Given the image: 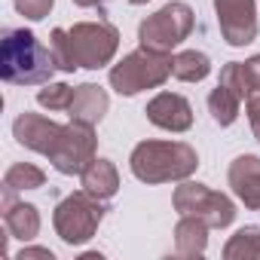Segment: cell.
<instances>
[{
	"label": "cell",
	"mask_w": 260,
	"mask_h": 260,
	"mask_svg": "<svg viewBox=\"0 0 260 260\" xmlns=\"http://www.w3.org/2000/svg\"><path fill=\"white\" fill-rule=\"evenodd\" d=\"M242 95L233 92L226 83H217V89H211L208 95V110H211V119L217 125H233L236 116H239V107H242Z\"/></svg>",
	"instance_id": "18"
},
{
	"label": "cell",
	"mask_w": 260,
	"mask_h": 260,
	"mask_svg": "<svg viewBox=\"0 0 260 260\" xmlns=\"http://www.w3.org/2000/svg\"><path fill=\"white\" fill-rule=\"evenodd\" d=\"M80 184H83L86 193H92L95 199L107 202V199H113L116 190H119V172H116V166H113L110 159H98V156H95V162L80 175Z\"/></svg>",
	"instance_id": "15"
},
{
	"label": "cell",
	"mask_w": 260,
	"mask_h": 260,
	"mask_svg": "<svg viewBox=\"0 0 260 260\" xmlns=\"http://www.w3.org/2000/svg\"><path fill=\"white\" fill-rule=\"evenodd\" d=\"M226 260H254L260 257V226H242L230 242L223 245Z\"/></svg>",
	"instance_id": "19"
},
{
	"label": "cell",
	"mask_w": 260,
	"mask_h": 260,
	"mask_svg": "<svg viewBox=\"0 0 260 260\" xmlns=\"http://www.w3.org/2000/svg\"><path fill=\"white\" fill-rule=\"evenodd\" d=\"M169 77H172V52H153L141 46L110 68V89L132 98L144 89H159Z\"/></svg>",
	"instance_id": "4"
},
{
	"label": "cell",
	"mask_w": 260,
	"mask_h": 260,
	"mask_svg": "<svg viewBox=\"0 0 260 260\" xmlns=\"http://www.w3.org/2000/svg\"><path fill=\"white\" fill-rule=\"evenodd\" d=\"M245 110H248L251 132H254V138L260 141V92H254V95H248V98H245Z\"/></svg>",
	"instance_id": "24"
},
{
	"label": "cell",
	"mask_w": 260,
	"mask_h": 260,
	"mask_svg": "<svg viewBox=\"0 0 260 260\" xmlns=\"http://www.w3.org/2000/svg\"><path fill=\"white\" fill-rule=\"evenodd\" d=\"M52 49H46L34 31L13 28L0 40V77L13 86H43L55 74Z\"/></svg>",
	"instance_id": "2"
},
{
	"label": "cell",
	"mask_w": 260,
	"mask_h": 260,
	"mask_svg": "<svg viewBox=\"0 0 260 260\" xmlns=\"http://www.w3.org/2000/svg\"><path fill=\"white\" fill-rule=\"evenodd\" d=\"M95 125L86 122H68L61 125V132L55 138V144L49 147L46 159L52 162L55 172L61 175H83L92 162H95V150H98V138L92 132Z\"/></svg>",
	"instance_id": "8"
},
{
	"label": "cell",
	"mask_w": 260,
	"mask_h": 260,
	"mask_svg": "<svg viewBox=\"0 0 260 260\" xmlns=\"http://www.w3.org/2000/svg\"><path fill=\"white\" fill-rule=\"evenodd\" d=\"M104 211L107 208H104L101 199H95L92 193L80 190V193L64 196L55 205L52 226H55V233H58V239L64 245H86L98 233V226L104 220Z\"/></svg>",
	"instance_id": "6"
},
{
	"label": "cell",
	"mask_w": 260,
	"mask_h": 260,
	"mask_svg": "<svg viewBox=\"0 0 260 260\" xmlns=\"http://www.w3.org/2000/svg\"><path fill=\"white\" fill-rule=\"evenodd\" d=\"M46 184V175L43 169L31 166V162H16L7 169L4 175V190H13V193H22V190H40Z\"/></svg>",
	"instance_id": "20"
},
{
	"label": "cell",
	"mask_w": 260,
	"mask_h": 260,
	"mask_svg": "<svg viewBox=\"0 0 260 260\" xmlns=\"http://www.w3.org/2000/svg\"><path fill=\"white\" fill-rule=\"evenodd\" d=\"M193 25H196L193 7L184 0H172L138 25V43L153 52H172L193 34Z\"/></svg>",
	"instance_id": "5"
},
{
	"label": "cell",
	"mask_w": 260,
	"mask_h": 260,
	"mask_svg": "<svg viewBox=\"0 0 260 260\" xmlns=\"http://www.w3.org/2000/svg\"><path fill=\"white\" fill-rule=\"evenodd\" d=\"M52 4H55V0H16V13L31 19V22H40V19L49 16Z\"/></svg>",
	"instance_id": "22"
},
{
	"label": "cell",
	"mask_w": 260,
	"mask_h": 260,
	"mask_svg": "<svg viewBox=\"0 0 260 260\" xmlns=\"http://www.w3.org/2000/svg\"><path fill=\"white\" fill-rule=\"evenodd\" d=\"M28 257H43V260H55V254L49 248H22L19 260H28Z\"/></svg>",
	"instance_id": "25"
},
{
	"label": "cell",
	"mask_w": 260,
	"mask_h": 260,
	"mask_svg": "<svg viewBox=\"0 0 260 260\" xmlns=\"http://www.w3.org/2000/svg\"><path fill=\"white\" fill-rule=\"evenodd\" d=\"M175 211L178 214H193L199 220H205L211 230H226L236 220V202L226 193H217L205 184L196 181H181V187L175 190Z\"/></svg>",
	"instance_id": "7"
},
{
	"label": "cell",
	"mask_w": 260,
	"mask_h": 260,
	"mask_svg": "<svg viewBox=\"0 0 260 260\" xmlns=\"http://www.w3.org/2000/svg\"><path fill=\"white\" fill-rule=\"evenodd\" d=\"M214 13L230 46H248L257 40V0H214Z\"/></svg>",
	"instance_id": "9"
},
{
	"label": "cell",
	"mask_w": 260,
	"mask_h": 260,
	"mask_svg": "<svg viewBox=\"0 0 260 260\" xmlns=\"http://www.w3.org/2000/svg\"><path fill=\"white\" fill-rule=\"evenodd\" d=\"M208 223L193 217V214H181L178 226H175V251L181 257H202L208 248Z\"/></svg>",
	"instance_id": "16"
},
{
	"label": "cell",
	"mask_w": 260,
	"mask_h": 260,
	"mask_svg": "<svg viewBox=\"0 0 260 260\" xmlns=\"http://www.w3.org/2000/svg\"><path fill=\"white\" fill-rule=\"evenodd\" d=\"M74 101V86L68 83H43V89L37 92V104L46 110H68Z\"/></svg>",
	"instance_id": "21"
},
{
	"label": "cell",
	"mask_w": 260,
	"mask_h": 260,
	"mask_svg": "<svg viewBox=\"0 0 260 260\" xmlns=\"http://www.w3.org/2000/svg\"><path fill=\"white\" fill-rule=\"evenodd\" d=\"M49 49H52L55 68L64 74H74L77 68L98 71L113 61L119 49V31L107 19L77 22L74 28H52Z\"/></svg>",
	"instance_id": "1"
},
{
	"label": "cell",
	"mask_w": 260,
	"mask_h": 260,
	"mask_svg": "<svg viewBox=\"0 0 260 260\" xmlns=\"http://www.w3.org/2000/svg\"><path fill=\"white\" fill-rule=\"evenodd\" d=\"M58 132H61L58 122H52L49 116H40V113H28V110L19 113L16 122H13V135H16V141H19L22 147H28V150L40 153V156L49 153V147L55 144Z\"/></svg>",
	"instance_id": "11"
},
{
	"label": "cell",
	"mask_w": 260,
	"mask_h": 260,
	"mask_svg": "<svg viewBox=\"0 0 260 260\" xmlns=\"http://www.w3.org/2000/svg\"><path fill=\"white\" fill-rule=\"evenodd\" d=\"M242 71H245V86H248V95L260 92V55H251L248 61H242Z\"/></svg>",
	"instance_id": "23"
},
{
	"label": "cell",
	"mask_w": 260,
	"mask_h": 260,
	"mask_svg": "<svg viewBox=\"0 0 260 260\" xmlns=\"http://www.w3.org/2000/svg\"><path fill=\"white\" fill-rule=\"evenodd\" d=\"M4 226L13 239L31 242L40 233V211L31 202H16L13 190H4Z\"/></svg>",
	"instance_id": "13"
},
{
	"label": "cell",
	"mask_w": 260,
	"mask_h": 260,
	"mask_svg": "<svg viewBox=\"0 0 260 260\" xmlns=\"http://www.w3.org/2000/svg\"><path fill=\"white\" fill-rule=\"evenodd\" d=\"M107 107H110L107 92H104L101 86H95V83H83V86L74 89V101H71V107H68V116H71L74 122L98 125V122L104 119Z\"/></svg>",
	"instance_id": "14"
},
{
	"label": "cell",
	"mask_w": 260,
	"mask_h": 260,
	"mask_svg": "<svg viewBox=\"0 0 260 260\" xmlns=\"http://www.w3.org/2000/svg\"><path fill=\"white\" fill-rule=\"evenodd\" d=\"M230 187L236 193V199L251 208V211H260V156H236L233 166H230Z\"/></svg>",
	"instance_id": "12"
},
{
	"label": "cell",
	"mask_w": 260,
	"mask_h": 260,
	"mask_svg": "<svg viewBox=\"0 0 260 260\" xmlns=\"http://www.w3.org/2000/svg\"><path fill=\"white\" fill-rule=\"evenodd\" d=\"M128 169L141 184L187 181L199 169V153L187 141H141L128 156Z\"/></svg>",
	"instance_id": "3"
},
{
	"label": "cell",
	"mask_w": 260,
	"mask_h": 260,
	"mask_svg": "<svg viewBox=\"0 0 260 260\" xmlns=\"http://www.w3.org/2000/svg\"><path fill=\"white\" fill-rule=\"evenodd\" d=\"M144 113L156 128H166V132H187L193 125V107L178 92H159L156 98L147 101Z\"/></svg>",
	"instance_id": "10"
},
{
	"label": "cell",
	"mask_w": 260,
	"mask_h": 260,
	"mask_svg": "<svg viewBox=\"0 0 260 260\" xmlns=\"http://www.w3.org/2000/svg\"><path fill=\"white\" fill-rule=\"evenodd\" d=\"M77 7H83V10H92V7H104L107 0H74Z\"/></svg>",
	"instance_id": "26"
},
{
	"label": "cell",
	"mask_w": 260,
	"mask_h": 260,
	"mask_svg": "<svg viewBox=\"0 0 260 260\" xmlns=\"http://www.w3.org/2000/svg\"><path fill=\"white\" fill-rule=\"evenodd\" d=\"M211 74V58L199 49H184L172 58V77L181 83H202Z\"/></svg>",
	"instance_id": "17"
},
{
	"label": "cell",
	"mask_w": 260,
	"mask_h": 260,
	"mask_svg": "<svg viewBox=\"0 0 260 260\" xmlns=\"http://www.w3.org/2000/svg\"><path fill=\"white\" fill-rule=\"evenodd\" d=\"M128 4H135V7H144V4H150V0H128Z\"/></svg>",
	"instance_id": "27"
}]
</instances>
